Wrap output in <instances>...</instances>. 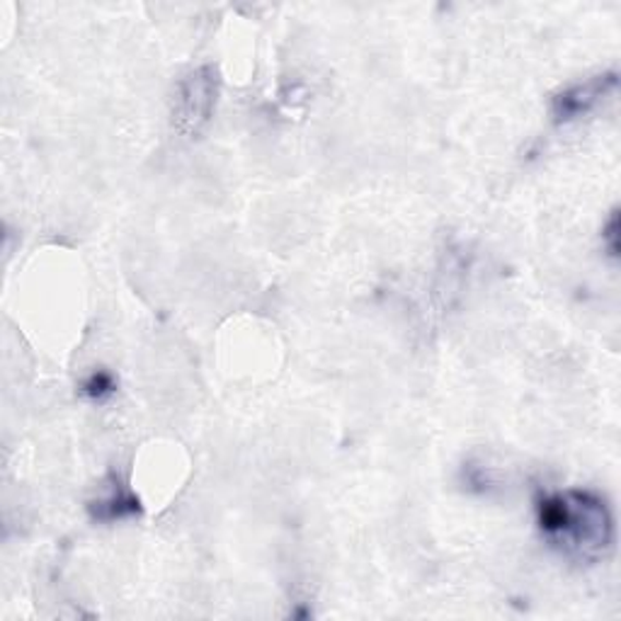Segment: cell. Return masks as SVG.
I'll list each match as a JSON object with an SVG mask.
<instances>
[{
	"label": "cell",
	"instance_id": "6da1fadb",
	"mask_svg": "<svg viewBox=\"0 0 621 621\" xmlns=\"http://www.w3.org/2000/svg\"><path fill=\"white\" fill-rule=\"evenodd\" d=\"M537 522L551 547L575 561L597 563L614 547L612 510L605 498L590 490H565L539 498Z\"/></svg>",
	"mask_w": 621,
	"mask_h": 621
},
{
	"label": "cell",
	"instance_id": "8992f818",
	"mask_svg": "<svg viewBox=\"0 0 621 621\" xmlns=\"http://www.w3.org/2000/svg\"><path fill=\"white\" fill-rule=\"evenodd\" d=\"M602 243L607 248L609 258L619 255V212L617 210L609 214V219H607V224L602 228Z\"/></svg>",
	"mask_w": 621,
	"mask_h": 621
},
{
	"label": "cell",
	"instance_id": "277c9868",
	"mask_svg": "<svg viewBox=\"0 0 621 621\" xmlns=\"http://www.w3.org/2000/svg\"><path fill=\"white\" fill-rule=\"evenodd\" d=\"M91 510H93L95 520L112 522V520H122V517H129V515H134V512H139V500L129 493L127 488L115 483L110 488V493H107L105 498H97L91 505Z\"/></svg>",
	"mask_w": 621,
	"mask_h": 621
},
{
	"label": "cell",
	"instance_id": "5b68a950",
	"mask_svg": "<svg viewBox=\"0 0 621 621\" xmlns=\"http://www.w3.org/2000/svg\"><path fill=\"white\" fill-rule=\"evenodd\" d=\"M83 391L88 394L91 398H97V401H103L105 396H110L115 394V381L110 374H105V372H97L93 374L88 381L83 384Z\"/></svg>",
	"mask_w": 621,
	"mask_h": 621
},
{
	"label": "cell",
	"instance_id": "7a4b0ae2",
	"mask_svg": "<svg viewBox=\"0 0 621 621\" xmlns=\"http://www.w3.org/2000/svg\"><path fill=\"white\" fill-rule=\"evenodd\" d=\"M216 93H219V79L212 67L194 69L178 83L172 124L182 136H198L210 124Z\"/></svg>",
	"mask_w": 621,
	"mask_h": 621
},
{
	"label": "cell",
	"instance_id": "3957f363",
	"mask_svg": "<svg viewBox=\"0 0 621 621\" xmlns=\"http://www.w3.org/2000/svg\"><path fill=\"white\" fill-rule=\"evenodd\" d=\"M617 88V73H602L595 79L571 85L569 91H563L553 97L551 115L556 124L573 122V119L583 117L593 110V107L605 100V97Z\"/></svg>",
	"mask_w": 621,
	"mask_h": 621
}]
</instances>
